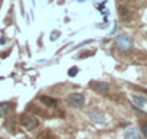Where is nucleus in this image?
I'll use <instances>...</instances> for the list:
<instances>
[{
    "mask_svg": "<svg viewBox=\"0 0 147 139\" xmlns=\"http://www.w3.org/2000/svg\"><path fill=\"white\" fill-rule=\"evenodd\" d=\"M66 103H68L71 107L80 109V107L84 106L85 97H84V94H81V93H72V94H69V96L66 97Z\"/></svg>",
    "mask_w": 147,
    "mask_h": 139,
    "instance_id": "obj_1",
    "label": "nucleus"
},
{
    "mask_svg": "<svg viewBox=\"0 0 147 139\" xmlns=\"http://www.w3.org/2000/svg\"><path fill=\"white\" fill-rule=\"evenodd\" d=\"M115 44H117V48L121 49V51H130L131 46H133V42H131L130 36L125 35V33H120L115 39Z\"/></svg>",
    "mask_w": 147,
    "mask_h": 139,
    "instance_id": "obj_2",
    "label": "nucleus"
},
{
    "mask_svg": "<svg viewBox=\"0 0 147 139\" xmlns=\"http://www.w3.org/2000/svg\"><path fill=\"white\" fill-rule=\"evenodd\" d=\"M20 122H22V125H23L26 129H29V130L35 129V127L39 125L38 119H36V117H33V116H30V114H22Z\"/></svg>",
    "mask_w": 147,
    "mask_h": 139,
    "instance_id": "obj_3",
    "label": "nucleus"
},
{
    "mask_svg": "<svg viewBox=\"0 0 147 139\" xmlns=\"http://www.w3.org/2000/svg\"><path fill=\"white\" fill-rule=\"evenodd\" d=\"M90 87L92 89V90H95L97 93H105V91H108V84L107 83H104V81H91L90 83Z\"/></svg>",
    "mask_w": 147,
    "mask_h": 139,
    "instance_id": "obj_4",
    "label": "nucleus"
},
{
    "mask_svg": "<svg viewBox=\"0 0 147 139\" xmlns=\"http://www.w3.org/2000/svg\"><path fill=\"white\" fill-rule=\"evenodd\" d=\"M88 117H90L94 123H98V125L104 123V120H105L104 114H102L101 112H98V110H91V112H88Z\"/></svg>",
    "mask_w": 147,
    "mask_h": 139,
    "instance_id": "obj_5",
    "label": "nucleus"
},
{
    "mask_svg": "<svg viewBox=\"0 0 147 139\" xmlns=\"http://www.w3.org/2000/svg\"><path fill=\"white\" fill-rule=\"evenodd\" d=\"M118 13H120V18H121L123 20H128V19H131V16H133V12H131L128 7H125V6H120Z\"/></svg>",
    "mask_w": 147,
    "mask_h": 139,
    "instance_id": "obj_6",
    "label": "nucleus"
},
{
    "mask_svg": "<svg viewBox=\"0 0 147 139\" xmlns=\"http://www.w3.org/2000/svg\"><path fill=\"white\" fill-rule=\"evenodd\" d=\"M39 102L43 103V104L48 106V107H55V106L58 104L56 99H52V97H48V96H40V97H39Z\"/></svg>",
    "mask_w": 147,
    "mask_h": 139,
    "instance_id": "obj_7",
    "label": "nucleus"
},
{
    "mask_svg": "<svg viewBox=\"0 0 147 139\" xmlns=\"http://www.w3.org/2000/svg\"><path fill=\"white\" fill-rule=\"evenodd\" d=\"M12 109H13V103H9V102L0 103V117L5 116V114H7Z\"/></svg>",
    "mask_w": 147,
    "mask_h": 139,
    "instance_id": "obj_8",
    "label": "nucleus"
},
{
    "mask_svg": "<svg viewBox=\"0 0 147 139\" xmlns=\"http://www.w3.org/2000/svg\"><path fill=\"white\" fill-rule=\"evenodd\" d=\"M124 138H125V139H141V136H140V133H138V130H137L136 127H130V129H127Z\"/></svg>",
    "mask_w": 147,
    "mask_h": 139,
    "instance_id": "obj_9",
    "label": "nucleus"
},
{
    "mask_svg": "<svg viewBox=\"0 0 147 139\" xmlns=\"http://www.w3.org/2000/svg\"><path fill=\"white\" fill-rule=\"evenodd\" d=\"M131 99H133V103H134L137 107H144V106L147 104V100H146L144 97H141V96H137V94H134Z\"/></svg>",
    "mask_w": 147,
    "mask_h": 139,
    "instance_id": "obj_10",
    "label": "nucleus"
},
{
    "mask_svg": "<svg viewBox=\"0 0 147 139\" xmlns=\"http://www.w3.org/2000/svg\"><path fill=\"white\" fill-rule=\"evenodd\" d=\"M38 139H56V138L53 136V133H52V132L46 130V132H42V133L38 136Z\"/></svg>",
    "mask_w": 147,
    "mask_h": 139,
    "instance_id": "obj_11",
    "label": "nucleus"
},
{
    "mask_svg": "<svg viewBox=\"0 0 147 139\" xmlns=\"http://www.w3.org/2000/svg\"><path fill=\"white\" fill-rule=\"evenodd\" d=\"M68 74H69V77H75V76L78 74V68H77V67H72L69 71H68Z\"/></svg>",
    "mask_w": 147,
    "mask_h": 139,
    "instance_id": "obj_12",
    "label": "nucleus"
},
{
    "mask_svg": "<svg viewBox=\"0 0 147 139\" xmlns=\"http://www.w3.org/2000/svg\"><path fill=\"white\" fill-rule=\"evenodd\" d=\"M143 133H144V135L147 136V122H146V123L143 125Z\"/></svg>",
    "mask_w": 147,
    "mask_h": 139,
    "instance_id": "obj_13",
    "label": "nucleus"
},
{
    "mask_svg": "<svg viewBox=\"0 0 147 139\" xmlns=\"http://www.w3.org/2000/svg\"><path fill=\"white\" fill-rule=\"evenodd\" d=\"M56 35L59 36V32H53V33H52V39H55V38H56Z\"/></svg>",
    "mask_w": 147,
    "mask_h": 139,
    "instance_id": "obj_14",
    "label": "nucleus"
}]
</instances>
